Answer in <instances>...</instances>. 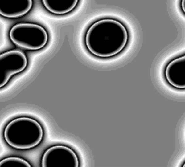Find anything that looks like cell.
<instances>
[{"label":"cell","mask_w":185,"mask_h":167,"mask_svg":"<svg viewBox=\"0 0 185 167\" xmlns=\"http://www.w3.org/2000/svg\"><path fill=\"white\" fill-rule=\"evenodd\" d=\"M4 139L12 147L25 150L35 147L41 142L43 130L41 124L31 118L21 117L14 119L5 127Z\"/></svg>","instance_id":"cell-2"},{"label":"cell","mask_w":185,"mask_h":167,"mask_svg":"<svg viewBox=\"0 0 185 167\" xmlns=\"http://www.w3.org/2000/svg\"><path fill=\"white\" fill-rule=\"evenodd\" d=\"M185 0H182L181 3V7L182 10L185 12Z\"/></svg>","instance_id":"cell-10"},{"label":"cell","mask_w":185,"mask_h":167,"mask_svg":"<svg viewBox=\"0 0 185 167\" xmlns=\"http://www.w3.org/2000/svg\"><path fill=\"white\" fill-rule=\"evenodd\" d=\"M28 60L25 54L17 50H10L0 55V87L4 86L14 75L24 71Z\"/></svg>","instance_id":"cell-4"},{"label":"cell","mask_w":185,"mask_h":167,"mask_svg":"<svg viewBox=\"0 0 185 167\" xmlns=\"http://www.w3.org/2000/svg\"><path fill=\"white\" fill-rule=\"evenodd\" d=\"M166 80L172 86L183 88L185 86V56L177 58L170 62L165 70Z\"/></svg>","instance_id":"cell-6"},{"label":"cell","mask_w":185,"mask_h":167,"mask_svg":"<svg viewBox=\"0 0 185 167\" xmlns=\"http://www.w3.org/2000/svg\"><path fill=\"white\" fill-rule=\"evenodd\" d=\"M9 36L16 46L30 51L42 49L48 40V33L43 27L28 22L18 23L13 26L9 31Z\"/></svg>","instance_id":"cell-3"},{"label":"cell","mask_w":185,"mask_h":167,"mask_svg":"<svg viewBox=\"0 0 185 167\" xmlns=\"http://www.w3.org/2000/svg\"><path fill=\"white\" fill-rule=\"evenodd\" d=\"M42 167H76L78 157L70 148L63 145H56L47 149L41 161Z\"/></svg>","instance_id":"cell-5"},{"label":"cell","mask_w":185,"mask_h":167,"mask_svg":"<svg viewBox=\"0 0 185 167\" xmlns=\"http://www.w3.org/2000/svg\"><path fill=\"white\" fill-rule=\"evenodd\" d=\"M33 4L32 0H4L0 4V14L6 18H19L28 13Z\"/></svg>","instance_id":"cell-7"},{"label":"cell","mask_w":185,"mask_h":167,"mask_svg":"<svg viewBox=\"0 0 185 167\" xmlns=\"http://www.w3.org/2000/svg\"><path fill=\"white\" fill-rule=\"evenodd\" d=\"M128 39L127 30L122 22L113 18H105L96 21L89 26L85 34L84 42L92 54L106 58L122 51Z\"/></svg>","instance_id":"cell-1"},{"label":"cell","mask_w":185,"mask_h":167,"mask_svg":"<svg viewBox=\"0 0 185 167\" xmlns=\"http://www.w3.org/2000/svg\"><path fill=\"white\" fill-rule=\"evenodd\" d=\"M26 160L19 157H11L6 158L0 162V167H31Z\"/></svg>","instance_id":"cell-9"},{"label":"cell","mask_w":185,"mask_h":167,"mask_svg":"<svg viewBox=\"0 0 185 167\" xmlns=\"http://www.w3.org/2000/svg\"><path fill=\"white\" fill-rule=\"evenodd\" d=\"M77 0H43L42 4L50 12L56 15L69 13L77 6Z\"/></svg>","instance_id":"cell-8"}]
</instances>
